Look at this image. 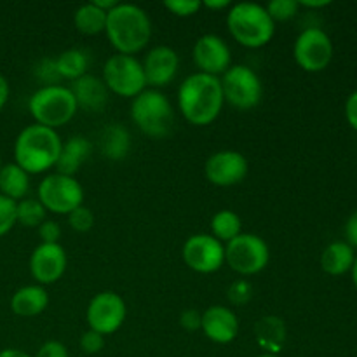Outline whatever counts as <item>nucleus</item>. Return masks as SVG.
<instances>
[{
	"mask_svg": "<svg viewBox=\"0 0 357 357\" xmlns=\"http://www.w3.org/2000/svg\"><path fill=\"white\" fill-rule=\"evenodd\" d=\"M268 16L275 21H288L298 14L300 3L296 0H272L265 6Z\"/></svg>",
	"mask_w": 357,
	"mask_h": 357,
	"instance_id": "obj_31",
	"label": "nucleus"
},
{
	"mask_svg": "<svg viewBox=\"0 0 357 357\" xmlns=\"http://www.w3.org/2000/svg\"><path fill=\"white\" fill-rule=\"evenodd\" d=\"M101 153L110 160H121L131 150V135L121 124H110L100 136Z\"/></svg>",
	"mask_w": 357,
	"mask_h": 357,
	"instance_id": "obj_25",
	"label": "nucleus"
},
{
	"mask_svg": "<svg viewBox=\"0 0 357 357\" xmlns=\"http://www.w3.org/2000/svg\"><path fill=\"white\" fill-rule=\"evenodd\" d=\"M103 82L114 94L135 100L146 87L142 61H138L136 56L119 52L110 56L103 66Z\"/></svg>",
	"mask_w": 357,
	"mask_h": 357,
	"instance_id": "obj_7",
	"label": "nucleus"
},
{
	"mask_svg": "<svg viewBox=\"0 0 357 357\" xmlns=\"http://www.w3.org/2000/svg\"><path fill=\"white\" fill-rule=\"evenodd\" d=\"M202 7L209 10H222V9H230L232 7V2L230 0H206L202 2Z\"/></svg>",
	"mask_w": 357,
	"mask_h": 357,
	"instance_id": "obj_43",
	"label": "nucleus"
},
{
	"mask_svg": "<svg viewBox=\"0 0 357 357\" xmlns=\"http://www.w3.org/2000/svg\"><path fill=\"white\" fill-rule=\"evenodd\" d=\"M68 265L65 248L59 243L38 244L30 257L31 278L40 286L52 284L63 278Z\"/></svg>",
	"mask_w": 357,
	"mask_h": 357,
	"instance_id": "obj_15",
	"label": "nucleus"
},
{
	"mask_svg": "<svg viewBox=\"0 0 357 357\" xmlns=\"http://www.w3.org/2000/svg\"><path fill=\"white\" fill-rule=\"evenodd\" d=\"M0 167H2V159H0Z\"/></svg>",
	"mask_w": 357,
	"mask_h": 357,
	"instance_id": "obj_49",
	"label": "nucleus"
},
{
	"mask_svg": "<svg viewBox=\"0 0 357 357\" xmlns=\"http://www.w3.org/2000/svg\"><path fill=\"white\" fill-rule=\"evenodd\" d=\"M68 216V223L70 227H72L75 232H89L91 229L94 227V215L93 211H91L89 208H86V206H79L77 209H73Z\"/></svg>",
	"mask_w": 357,
	"mask_h": 357,
	"instance_id": "obj_32",
	"label": "nucleus"
},
{
	"mask_svg": "<svg viewBox=\"0 0 357 357\" xmlns=\"http://www.w3.org/2000/svg\"><path fill=\"white\" fill-rule=\"evenodd\" d=\"M300 7H307V9H323V7H328L330 6V0H302V2H298Z\"/></svg>",
	"mask_w": 357,
	"mask_h": 357,
	"instance_id": "obj_44",
	"label": "nucleus"
},
{
	"mask_svg": "<svg viewBox=\"0 0 357 357\" xmlns=\"http://www.w3.org/2000/svg\"><path fill=\"white\" fill-rule=\"evenodd\" d=\"M56 68H58L61 80H77L86 75L89 68V58L82 49H66L56 58Z\"/></svg>",
	"mask_w": 357,
	"mask_h": 357,
	"instance_id": "obj_26",
	"label": "nucleus"
},
{
	"mask_svg": "<svg viewBox=\"0 0 357 357\" xmlns=\"http://www.w3.org/2000/svg\"><path fill=\"white\" fill-rule=\"evenodd\" d=\"M35 75L44 82V86H58L61 82L58 68H56V59L44 58L38 61L37 68H35Z\"/></svg>",
	"mask_w": 357,
	"mask_h": 357,
	"instance_id": "obj_34",
	"label": "nucleus"
},
{
	"mask_svg": "<svg viewBox=\"0 0 357 357\" xmlns=\"http://www.w3.org/2000/svg\"><path fill=\"white\" fill-rule=\"evenodd\" d=\"M227 296H229V302L234 303V305H244L253 296V286L248 281H236L229 286Z\"/></svg>",
	"mask_w": 357,
	"mask_h": 357,
	"instance_id": "obj_35",
	"label": "nucleus"
},
{
	"mask_svg": "<svg viewBox=\"0 0 357 357\" xmlns=\"http://www.w3.org/2000/svg\"><path fill=\"white\" fill-rule=\"evenodd\" d=\"M93 3L98 7V9L105 10V13H110V10L114 9L119 2L117 0H93Z\"/></svg>",
	"mask_w": 357,
	"mask_h": 357,
	"instance_id": "obj_45",
	"label": "nucleus"
},
{
	"mask_svg": "<svg viewBox=\"0 0 357 357\" xmlns=\"http://www.w3.org/2000/svg\"><path fill=\"white\" fill-rule=\"evenodd\" d=\"M345 119H347L349 126L357 131V91H354L345 101Z\"/></svg>",
	"mask_w": 357,
	"mask_h": 357,
	"instance_id": "obj_40",
	"label": "nucleus"
},
{
	"mask_svg": "<svg viewBox=\"0 0 357 357\" xmlns=\"http://www.w3.org/2000/svg\"><path fill=\"white\" fill-rule=\"evenodd\" d=\"M255 335L258 345L268 351L267 354H278L286 342V324L281 317L267 316L258 321Z\"/></svg>",
	"mask_w": 357,
	"mask_h": 357,
	"instance_id": "obj_24",
	"label": "nucleus"
},
{
	"mask_svg": "<svg viewBox=\"0 0 357 357\" xmlns=\"http://www.w3.org/2000/svg\"><path fill=\"white\" fill-rule=\"evenodd\" d=\"M131 119L146 136L166 138L173 129V105L162 91L145 89L132 100Z\"/></svg>",
	"mask_w": 357,
	"mask_h": 357,
	"instance_id": "obj_6",
	"label": "nucleus"
},
{
	"mask_svg": "<svg viewBox=\"0 0 357 357\" xmlns=\"http://www.w3.org/2000/svg\"><path fill=\"white\" fill-rule=\"evenodd\" d=\"M180 324L183 330L187 331H197L201 330L202 324V314L195 309H187L185 312H181L180 316Z\"/></svg>",
	"mask_w": 357,
	"mask_h": 357,
	"instance_id": "obj_38",
	"label": "nucleus"
},
{
	"mask_svg": "<svg viewBox=\"0 0 357 357\" xmlns=\"http://www.w3.org/2000/svg\"><path fill=\"white\" fill-rule=\"evenodd\" d=\"M271 260L267 243L257 234H239L225 246V261L241 275H255Z\"/></svg>",
	"mask_w": 357,
	"mask_h": 357,
	"instance_id": "obj_10",
	"label": "nucleus"
},
{
	"mask_svg": "<svg viewBox=\"0 0 357 357\" xmlns=\"http://www.w3.org/2000/svg\"><path fill=\"white\" fill-rule=\"evenodd\" d=\"M30 190V174L21 169L16 162L2 164L0 167V194L20 202L26 199Z\"/></svg>",
	"mask_w": 357,
	"mask_h": 357,
	"instance_id": "obj_23",
	"label": "nucleus"
},
{
	"mask_svg": "<svg viewBox=\"0 0 357 357\" xmlns=\"http://www.w3.org/2000/svg\"><path fill=\"white\" fill-rule=\"evenodd\" d=\"M223 98L239 110H250L260 105L264 98V84L258 73L246 65H234L220 79Z\"/></svg>",
	"mask_w": 357,
	"mask_h": 357,
	"instance_id": "obj_8",
	"label": "nucleus"
},
{
	"mask_svg": "<svg viewBox=\"0 0 357 357\" xmlns=\"http://www.w3.org/2000/svg\"><path fill=\"white\" fill-rule=\"evenodd\" d=\"M28 110L35 119V124L56 129L72 121L79 107L70 87L58 84L42 86L35 91L28 101Z\"/></svg>",
	"mask_w": 357,
	"mask_h": 357,
	"instance_id": "obj_5",
	"label": "nucleus"
},
{
	"mask_svg": "<svg viewBox=\"0 0 357 357\" xmlns=\"http://www.w3.org/2000/svg\"><path fill=\"white\" fill-rule=\"evenodd\" d=\"M352 281H354V284L357 288V258L354 260V265H352Z\"/></svg>",
	"mask_w": 357,
	"mask_h": 357,
	"instance_id": "obj_47",
	"label": "nucleus"
},
{
	"mask_svg": "<svg viewBox=\"0 0 357 357\" xmlns=\"http://www.w3.org/2000/svg\"><path fill=\"white\" fill-rule=\"evenodd\" d=\"M107 14L105 10L98 9L93 2L84 3L73 14V24L77 30L84 35H98L105 31L107 26Z\"/></svg>",
	"mask_w": 357,
	"mask_h": 357,
	"instance_id": "obj_27",
	"label": "nucleus"
},
{
	"mask_svg": "<svg viewBox=\"0 0 357 357\" xmlns=\"http://www.w3.org/2000/svg\"><path fill=\"white\" fill-rule=\"evenodd\" d=\"M35 357H68V351L65 345L58 340H49L38 349L37 356Z\"/></svg>",
	"mask_w": 357,
	"mask_h": 357,
	"instance_id": "obj_39",
	"label": "nucleus"
},
{
	"mask_svg": "<svg viewBox=\"0 0 357 357\" xmlns=\"http://www.w3.org/2000/svg\"><path fill=\"white\" fill-rule=\"evenodd\" d=\"M9 96H10V87H9V82H7L6 77L0 73V110H2L3 107H6V103L9 101Z\"/></svg>",
	"mask_w": 357,
	"mask_h": 357,
	"instance_id": "obj_42",
	"label": "nucleus"
},
{
	"mask_svg": "<svg viewBox=\"0 0 357 357\" xmlns=\"http://www.w3.org/2000/svg\"><path fill=\"white\" fill-rule=\"evenodd\" d=\"M194 61L202 73L220 77L230 68L232 54L222 37L215 33H206L197 38L194 45Z\"/></svg>",
	"mask_w": 357,
	"mask_h": 357,
	"instance_id": "obj_16",
	"label": "nucleus"
},
{
	"mask_svg": "<svg viewBox=\"0 0 357 357\" xmlns=\"http://www.w3.org/2000/svg\"><path fill=\"white\" fill-rule=\"evenodd\" d=\"M38 236H40L42 243L45 244H56L61 237V227L58 222L52 220H45L40 227H38Z\"/></svg>",
	"mask_w": 357,
	"mask_h": 357,
	"instance_id": "obj_37",
	"label": "nucleus"
},
{
	"mask_svg": "<svg viewBox=\"0 0 357 357\" xmlns=\"http://www.w3.org/2000/svg\"><path fill=\"white\" fill-rule=\"evenodd\" d=\"M293 56L300 68L305 72H323L333 59V42L330 35L321 28H305L296 37Z\"/></svg>",
	"mask_w": 357,
	"mask_h": 357,
	"instance_id": "obj_11",
	"label": "nucleus"
},
{
	"mask_svg": "<svg viewBox=\"0 0 357 357\" xmlns=\"http://www.w3.org/2000/svg\"><path fill=\"white\" fill-rule=\"evenodd\" d=\"M105 33L119 54L135 56L152 38V21L139 6L117 3L107 14Z\"/></svg>",
	"mask_w": 357,
	"mask_h": 357,
	"instance_id": "obj_2",
	"label": "nucleus"
},
{
	"mask_svg": "<svg viewBox=\"0 0 357 357\" xmlns=\"http://www.w3.org/2000/svg\"><path fill=\"white\" fill-rule=\"evenodd\" d=\"M345 237H347V244L352 250L357 248V211L352 213L345 223Z\"/></svg>",
	"mask_w": 357,
	"mask_h": 357,
	"instance_id": "obj_41",
	"label": "nucleus"
},
{
	"mask_svg": "<svg viewBox=\"0 0 357 357\" xmlns=\"http://www.w3.org/2000/svg\"><path fill=\"white\" fill-rule=\"evenodd\" d=\"M49 305V295L44 286L28 284L16 289L10 296V310L20 317H35Z\"/></svg>",
	"mask_w": 357,
	"mask_h": 357,
	"instance_id": "obj_21",
	"label": "nucleus"
},
{
	"mask_svg": "<svg viewBox=\"0 0 357 357\" xmlns=\"http://www.w3.org/2000/svg\"><path fill=\"white\" fill-rule=\"evenodd\" d=\"M257 357H281V356H278V354H260Z\"/></svg>",
	"mask_w": 357,
	"mask_h": 357,
	"instance_id": "obj_48",
	"label": "nucleus"
},
{
	"mask_svg": "<svg viewBox=\"0 0 357 357\" xmlns=\"http://www.w3.org/2000/svg\"><path fill=\"white\" fill-rule=\"evenodd\" d=\"M164 7L174 16L190 17L202 9V2L201 0H166Z\"/></svg>",
	"mask_w": 357,
	"mask_h": 357,
	"instance_id": "obj_33",
	"label": "nucleus"
},
{
	"mask_svg": "<svg viewBox=\"0 0 357 357\" xmlns=\"http://www.w3.org/2000/svg\"><path fill=\"white\" fill-rule=\"evenodd\" d=\"M93 143L84 136H72L61 145L58 162H56V173L66 174V176H75L77 171L82 167V164L89 159Z\"/></svg>",
	"mask_w": 357,
	"mask_h": 357,
	"instance_id": "obj_20",
	"label": "nucleus"
},
{
	"mask_svg": "<svg viewBox=\"0 0 357 357\" xmlns=\"http://www.w3.org/2000/svg\"><path fill=\"white\" fill-rule=\"evenodd\" d=\"M70 91L75 98L77 107L84 108L87 112H101L105 105L108 103L107 86H105L103 79L96 75L86 73L80 79L73 80Z\"/></svg>",
	"mask_w": 357,
	"mask_h": 357,
	"instance_id": "obj_19",
	"label": "nucleus"
},
{
	"mask_svg": "<svg viewBox=\"0 0 357 357\" xmlns=\"http://www.w3.org/2000/svg\"><path fill=\"white\" fill-rule=\"evenodd\" d=\"M183 261L197 274H213L225 264V246L211 234H195L183 244Z\"/></svg>",
	"mask_w": 357,
	"mask_h": 357,
	"instance_id": "obj_13",
	"label": "nucleus"
},
{
	"mask_svg": "<svg viewBox=\"0 0 357 357\" xmlns=\"http://www.w3.org/2000/svg\"><path fill=\"white\" fill-rule=\"evenodd\" d=\"M0 357H31V356L26 354V352L20 351V349H3V351H0Z\"/></svg>",
	"mask_w": 357,
	"mask_h": 357,
	"instance_id": "obj_46",
	"label": "nucleus"
},
{
	"mask_svg": "<svg viewBox=\"0 0 357 357\" xmlns=\"http://www.w3.org/2000/svg\"><path fill=\"white\" fill-rule=\"evenodd\" d=\"M142 65L146 86H150L152 89H160L173 82V79L176 77L178 68H180V58H178V52L169 45H155L153 49H150Z\"/></svg>",
	"mask_w": 357,
	"mask_h": 357,
	"instance_id": "obj_17",
	"label": "nucleus"
},
{
	"mask_svg": "<svg viewBox=\"0 0 357 357\" xmlns=\"http://www.w3.org/2000/svg\"><path fill=\"white\" fill-rule=\"evenodd\" d=\"M126 314H128V309L121 295L115 291H101L91 298L86 319L89 330L105 337V335L115 333L124 324Z\"/></svg>",
	"mask_w": 357,
	"mask_h": 357,
	"instance_id": "obj_12",
	"label": "nucleus"
},
{
	"mask_svg": "<svg viewBox=\"0 0 357 357\" xmlns=\"http://www.w3.org/2000/svg\"><path fill=\"white\" fill-rule=\"evenodd\" d=\"M230 35L248 49L267 45L275 35V23L265 6L255 2L232 3L227 14Z\"/></svg>",
	"mask_w": 357,
	"mask_h": 357,
	"instance_id": "obj_4",
	"label": "nucleus"
},
{
	"mask_svg": "<svg viewBox=\"0 0 357 357\" xmlns=\"http://www.w3.org/2000/svg\"><path fill=\"white\" fill-rule=\"evenodd\" d=\"M354 260V250L344 241H337L324 248L321 255V268L330 275H344L352 271Z\"/></svg>",
	"mask_w": 357,
	"mask_h": 357,
	"instance_id": "obj_22",
	"label": "nucleus"
},
{
	"mask_svg": "<svg viewBox=\"0 0 357 357\" xmlns=\"http://www.w3.org/2000/svg\"><path fill=\"white\" fill-rule=\"evenodd\" d=\"M243 229V222H241L239 215L230 209H222V211L215 213L211 218V236L216 237L220 243H230L234 237H237Z\"/></svg>",
	"mask_w": 357,
	"mask_h": 357,
	"instance_id": "obj_28",
	"label": "nucleus"
},
{
	"mask_svg": "<svg viewBox=\"0 0 357 357\" xmlns=\"http://www.w3.org/2000/svg\"><path fill=\"white\" fill-rule=\"evenodd\" d=\"M105 347V337L103 335L96 333L93 330H87L86 333L80 337V349H82L86 354H98V352L103 351Z\"/></svg>",
	"mask_w": 357,
	"mask_h": 357,
	"instance_id": "obj_36",
	"label": "nucleus"
},
{
	"mask_svg": "<svg viewBox=\"0 0 357 357\" xmlns=\"http://www.w3.org/2000/svg\"><path fill=\"white\" fill-rule=\"evenodd\" d=\"M17 223V202L0 194V237L9 234Z\"/></svg>",
	"mask_w": 357,
	"mask_h": 357,
	"instance_id": "obj_30",
	"label": "nucleus"
},
{
	"mask_svg": "<svg viewBox=\"0 0 357 357\" xmlns=\"http://www.w3.org/2000/svg\"><path fill=\"white\" fill-rule=\"evenodd\" d=\"M38 202L54 215H70L82 206L84 188L75 176L52 173L38 183Z\"/></svg>",
	"mask_w": 357,
	"mask_h": 357,
	"instance_id": "obj_9",
	"label": "nucleus"
},
{
	"mask_svg": "<svg viewBox=\"0 0 357 357\" xmlns=\"http://www.w3.org/2000/svg\"><path fill=\"white\" fill-rule=\"evenodd\" d=\"M223 98L220 77L208 73H192L178 89V107L181 115L194 126H208L222 114Z\"/></svg>",
	"mask_w": 357,
	"mask_h": 357,
	"instance_id": "obj_1",
	"label": "nucleus"
},
{
	"mask_svg": "<svg viewBox=\"0 0 357 357\" xmlns=\"http://www.w3.org/2000/svg\"><path fill=\"white\" fill-rule=\"evenodd\" d=\"M250 164L241 152L220 150L206 160V178L216 187H234L248 176Z\"/></svg>",
	"mask_w": 357,
	"mask_h": 357,
	"instance_id": "obj_14",
	"label": "nucleus"
},
{
	"mask_svg": "<svg viewBox=\"0 0 357 357\" xmlns=\"http://www.w3.org/2000/svg\"><path fill=\"white\" fill-rule=\"evenodd\" d=\"M45 222V208L38 199H23L17 202V223L23 227H40Z\"/></svg>",
	"mask_w": 357,
	"mask_h": 357,
	"instance_id": "obj_29",
	"label": "nucleus"
},
{
	"mask_svg": "<svg viewBox=\"0 0 357 357\" xmlns=\"http://www.w3.org/2000/svg\"><path fill=\"white\" fill-rule=\"evenodd\" d=\"M201 330L211 342L225 345L236 340L239 333V319L229 307L211 305L202 312Z\"/></svg>",
	"mask_w": 357,
	"mask_h": 357,
	"instance_id": "obj_18",
	"label": "nucleus"
},
{
	"mask_svg": "<svg viewBox=\"0 0 357 357\" xmlns=\"http://www.w3.org/2000/svg\"><path fill=\"white\" fill-rule=\"evenodd\" d=\"M61 145L63 142L56 129L30 124L14 142V162L28 174L45 173L58 162Z\"/></svg>",
	"mask_w": 357,
	"mask_h": 357,
	"instance_id": "obj_3",
	"label": "nucleus"
}]
</instances>
